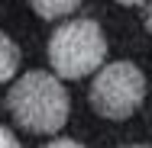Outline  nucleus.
<instances>
[{
    "label": "nucleus",
    "mask_w": 152,
    "mask_h": 148,
    "mask_svg": "<svg viewBox=\"0 0 152 148\" xmlns=\"http://www.w3.org/2000/svg\"><path fill=\"white\" fill-rule=\"evenodd\" d=\"M7 110L26 132L52 135L68 122V93L58 77L45 71H29L10 87Z\"/></svg>",
    "instance_id": "nucleus-1"
},
{
    "label": "nucleus",
    "mask_w": 152,
    "mask_h": 148,
    "mask_svg": "<svg viewBox=\"0 0 152 148\" xmlns=\"http://www.w3.org/2000/svg\"><path fill=\"white\" fill-rule=\"evenodd\" d=\"M107 58V39L94 19H68L49 39V64L58 77H84Z\"/></svg>",
    "instance_id": "nucleus-2"
},
{
    "label": "nucleus",
    "mask_w": 152,
    "mask_h": 148,
    "mask_svg": "<svg viewBox=\"0 0 152 148\" xmlns=\"http://www.w3.org/2000/svg\"><path fill=\"white\" fill-rule=\"evenodd\" d=\"M91 106L107 119H126L136 113V106L146 97V77L136 64L117 61L104 64L91 84Z\"/></svg>",
    "instance_id": "nucleus-3"
},
{
    "label": "nucleus",
    "mask_w": 152,
    "mask_h": 148,
    "mask_svg": "<svg viewBox=\"0 0 152 148\" xmlns=\"http://www.w3.org/2000/svg\"><path fill=\"white\" fill-rule=\"evenodd\" d=\"M16 71H20V48L10 35L0 32V84H7Z\"/></svg>",
    "instance_id": "nucleus-4"
},
{
    "label": "nucleus",
    "mask_w": 152,
    "mask_h": 148,
    "mask_svg": "<svg viewBox=\"0 0 152 148\" xmlns=\"http://www.w3.org/2000/svg\"><path fill=\"white\" fill-rule=\"evenodd\" d=\"M29 6L42 19H61V16H71L81 6V0H29Z\"/></svg>",
    "instance_id": "nucleus-5"
},
{
    "label": "nucleus",
    "mask_w": 152,
    "mask_h": 148,
    "mask_svg": "<svg viewBox=\"0 0 152 148\" xmlns=\"http://www.w3.org/2000/svg\"><path fill=\"white\" fill-rule=\"evenodd\" d=\"M0 148H20L16 135H13L10 129H3V126H0Z\"/></svg>",
    "instance_id": "nucleus-6"
},
{
    "label": "nucleus",
    "mask_w": 152,
    "mask_h": 148,
    "mask_svg": "<svg viewBox=\"0 0 152 148\" xmlns=\"http://www.w3.org/2000/svg\"><path fill=\"white\" fill-rule=\"evenodd\" d=\"M42 148H81L78 142H71V139H55V142H45Z\"/></svg>",
    "instance_id": "nucleus-7"
},
{
    "label": "nucleus",
    "mask_w": 152,
    "mask_h": 148,
    "mask_svg": "<svg viewBox=\"0 0 152 148\" xmlns=\"http://www.w3.org/2000/svg\"><path fill=\"white\" fill-rule=\"evenodd\" d=\"M146 26H149V32H152V3H149V13H146Z\"/></svg>",
    "instance_id": "nucleus-8"
},
{
    "label": "nucleus",
    "mask_w": 152,
    "mask_h": 148,
    "mask_svg": "<svg viewBox=\"0 0 152 148\" xmlns=\"http://www.w3.org/2000/svg\"><path fill=\"white\" fill-rule=\"evenodd\" d=\"M117 3H126V6H136V3H146V0H117Z\"/></svg>",
    "instance_id": "nucleus-9"
},
{
    "label": "nucleus",
    "mask_w": 152,
    "mask_h": 148,
    "mask_svg": "<svg viewBox=\"0 0 152 148\" xmlns=\"http://www.w3.org/2000/svg\"><path fill=\"white\" fill-rule=\"evenodd\" d=\"M129 148H149V145H129Z\"/></svg>",
    "instance_id": "nucleus-10"
}]
</instances>
